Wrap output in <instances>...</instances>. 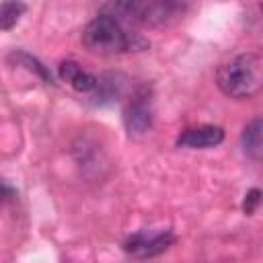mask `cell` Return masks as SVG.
I'll use <instances>...</instances> for the list:
<instances>
[{
	"mask_svg": "<svg viewBox=\"0 0 263 263\" xmlns=\"http://www.w3.org/2000/svg\"><path fill=\"white\" fill-rule=\"evenodd\" d=\"M80 41L88 51L103 53V55L136 51V49H142L148 45L140 35L125 31L121 21H117L115 16H109L105 12H101L90 23H86V27L82 29Z\"/></svg>",
	"mask_w": 263,
	"mask_h": 263,
	"instance_id": "6da1fadb",
	"label": "cell"
},
{
	"mask_svg": "<svg viewBox=\"0 0 263 263\" xmlns=\"http://www.w3.org/2000/svg\"><path fill=\"white\" fill-rule=\"evenodd\" d=\"M220 90L230 99H251L263 84V62L257 53H238L218 68Z\"/></svg>",
	"mask_w": 263,
	"mask_h": 263,
	"instance_id": "7a4b0ae2",
	"label": "cell"
},
{
	"mask_svg": "<svg viewBox=\"0 0 263 263\" xmlns=\"http://www.w3.org/2000/svg\"><path fill=\"white\" fill-rule=\"evenodd\" d=\"M101 12L115 16L117 21H132L142 25H168L185 12V4L173 0H125L109 2L101 8Z\"/></svg>",
	"mask_w": 263,
	"mask_h": 263,
	"instance_id": "3957f363",
	"label": "cell"
},
{
	"mask_svg": "<svg viewBox=\"0 0 263 263\" xmlns=\"http://www.w3.org/2000/svg\"><path fill=\"white\" fill-rule=\"evenodd\" d=\"M125 127L129 136H144L152 125V99L148 88H140L134 92L132 101L125 107L123 113Z\"/></svg>",
	"mask_w": 263,
	"mask_h": 263,
	"instance_id": "277c9868",
	"label": "cell"
},
{
	"mask_svg": "<svg viewBox=\"0 0 263 263\" xmlns=\"http://www.w3.org/2000/svg\"><path fill=\"white\" fill-rule=\"evenodd\" d=\"M175 240V234L171 230H164V232H138V234H132L123 249L127 255L136 257V259H148V257H154L162 251H166Z\"/></svg>",
	"mask_w": 263,
	"mask_h": 263,
	"instance_id": "5b68a950",
	"label": "cell"
},
{
	"mask_svg": "<svg viewBox=\"0 0 263 263\" xmlns=\"http://www.w3.org/2000/svg\"><path fill=\"white\" fill-rule=\"evenodd\" d=\"M224 140V129L218 125H197V127H187L185 132H181V136L177 138V146L181 148H214L218 144H222Z\"/></svg>",
	"mask_w": 263,
	"mask_h": 263,
	"instance_id": "8992f818",
	"label": "cell"
},
{
	"mask_svg": "<svg viewBox=\"0 0 263 263\" xmlns=\"http://www.w3.org/2000/svg\"><path fill=\"white\" fill-rule=\"evenodd\" d=\"M58 74H60V78L64 82H68L78 92H90V90H95L99 86V80L90 72L82 70V66L76 64V62H72V60L62 62L60 68H58Z\"/></svg>",
	"mask_w": 263,
	"mask_h": 263,
	"instance_id": "52a82bcc",
	"label": "cell"
},
{
	"mask_svg": "<svg viewBox=\"0 0 263 263\" xmlns=\"http://www.w3.org/2000/svg\"><path fill=\"white\" fill-rule=\"evenodd\" d=\"M242 150L249 158L259 160L263 154V121L257 117L253 119L242 132Z\"/></svg>",
	"mask_w": 263,
	"mask_h": 263,
	"instance_id": "ba28073f",
	"label": "cell"
},
{
	"mask_svg": "<svg viewBox=\"0 0 263 263\" xmlns=\"http://www.w3.org/2000/svg\"><path fill=\"white\" fill-rule=\"evenodd\" d=\"M25 10H27V6L23 2H2L0 4V31L12 29Z\"/></svg>",
	"mask_w": 263,
	"mask_h": 263,
	"instance_id": "9c48e42d",
	"label": "cell"
},
{
	"mask_svg": "<svg viewBox=\"0 0 263 263\" xmlns=\"http://www.w3.org/2000/svg\"><path fill=\"white\" fill-rule=\"evenodd\" d=\"M259 199H261V191H259V189H251V191L245 195V201H242L245 214H253L255 208L259 205Z\"/></svg>",
	"mask_w": 263,
	"mask_h": 263,
	"instance_id": "30bf717a",
	"label": "cell"
},
{
	"mask_svg": "<svg viewBox=\"0 0 263 263\" xmlns=\"http://www.w3.org/2000/svg\"><path fill=\"white\" fill-rule=\"evenodd\" d=\"M12 195H14V189L8 187V185L0 179V197H12Z\"/></svg>",
	"mask_w": 263,
	"mask_h": 263,
	"instance_id": "8fae6325",
	"label": "cell"
}]
</instances>
